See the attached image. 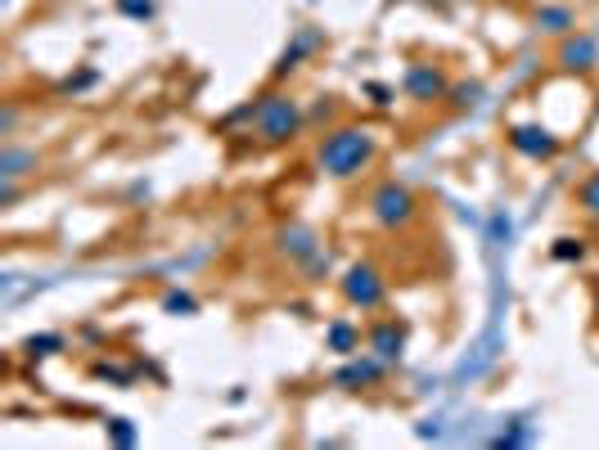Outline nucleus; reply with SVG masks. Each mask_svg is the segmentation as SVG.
I'll use <instances>...</instances> for the list:
<instances>
[{"instance_id": "obj_13", "label": "nucleus", "mask_w": 599, "mask_h": 450, "mask_svg": "<svg viewBox=\"0 0 599 450\" xmlns=\"http://www.w3.org/2000/svg\"><path fill=\"white\" fill-rule=\"evenodd\" d=\"M532 23H536V32H545V36L577 32V14H572V5H559V0H545V5L532 14Z\"/></svg>"}, {"instance_id": "obj_23", "label": "nucleus", "mask_w": 599, "mask_h": 450, "mask_svg": "<svg viewBox=\"0 0 599 450\" xmlns=\"http://www.w3.org/2000/svg\"><path fill=\"white\" fill-rule=\"evenodd\" d=\"M91 81H95V72L86 68V72H77V77H68V81H64V90H73V95H77V90H86Z\"/></svg>"}, {"instance_id": "obj_20", "label": "nucleus", "mask_w": 599, "mask_h": 450, "mask_svg": "<svg viewBox=\"0 0 599 450\" xmlns=\"http://www.w3.org/2000/svg\"><path fill=\"white\" fill-rule=\"evenodd\" d=\"M163 311H167V315H199V297H194V293H181V288H172V293H163Z\"/></svg>"}, {"instance_id": "obj_15", "label": "nucleus", "mask_w": 599, "mask_h": 450, "mask_svg": "<svg viewBox=\"0 0 599 450\" xmlns=\"http://www.w3.org/2000/svg\"><path fill=\"white\" fill-rule=\"evenodd\" d=\"M28 167H37V153H23V149H5V158H0V176L5 180H19V176H28Z\"/></svg>"}, {"instance_id": "obj_6", "label": "nucleus", "mask_w": 599, "mask_h": 450, "mask_svg": "<svg viewBox=\"0 0 599 450\" xmlns=\"http://www.w3.org/2000/svg\"><path fill=\"white\" fill-rule=\"evenodd\" d=\"M505 144L527 162H554L563 149V140L541 122H509L505 126Z\"/></svg>"}, {"instance_id": "obj_8", "label": "nucleus", "mask_w": 599, "mask_h": 450, "mask_svg": "<svg viewBox=\"0 0 599 450\" xmlns=\"http://www.w3.org/2000/svg\"><path fill=\"white\" fill-rule=\"evenodd\" d=\"M275 252L302 270L311 257H316V252H325V243H320V234L311 230V225L289 221V225H280V230H275Z\"/></svg>"}, {"instance_id": "obj_10", "label": "nucleus", "mask_w": 599, "mask_h": 450, "mask_svg": "<svg viewBox=\"0 0 599 450\" xmlns=\"http://www.w3.org/2000/svg\"><path fill=\"white\" fill-rule=\"evenodd\" d=\"M320 41H325V32L320 27H298L293 32V41L280 50V59H275V68H271V81H284V77H293V72L302 68V63L311 59V54L320 50Z\"/></svg>"}, {"instance_id": "obj_12", "label": "nucleus", "mask_w": 599, "mask_h": 450, "mask_svg": "<svg viewBox=\"0 0 599 450\" xmlns=\"http://www.w3.org/2000/svg\"><path fill=\"white\" fill-rule=\"evenodd\" d=\"M361 342H365V333L352 315H334V320L325 324V351H334V356H356Z\"/></svg>"}, {"instance_id": "obj_18", "label": "nucleus", "mask_w": 599, "mask_h": 450, "mask_svg": "<svg viewBox=\"0 0 599 450\" xmlns=\"http://www.w3.org/2000/svg\"><path fill=\"white\" fill-rule=\"evenodd\" d=\"M113 9L122 18H131V23H149L158 14V0H113Z\"/></svg>"}, {"instance_id": "obj_17", "label": "nucleus", "mask_w": 599, "mask_h": 450, "mask_svg": "<svg viewBox=\"0 0 599 450\" xmlns=\"http://www.w3.org/2000/svg\"><path fill=\"white\" fill-rule=\"evenodd\" d=\"M59 347H64V338H59V333H32V338L23 342V356L41 360V356H55Z\"/></svg>"}, {"instance_id": "obj_22", "label": "nucleus", "mask_w": 599, "mask_h": 450, "mask_svg": "<svg viewBox=\"0 0 599 450\" xmlns=\"http://www.w3.org/2000/svg\"><path fill=\"white\" fill-rule=\"evenodd\" d=\"M361 90L370 95V104H379V108H388L392 99H397V90H392L388 81H361Z\"/></svg>"}, {"instance_id": "obj_7", "label": "nucleus", "mask_w": 599, "mask_h": 450, "mask_svg": "<svg viewBox=\"0 0 599 450\" xmlns=\"http://www.w3.org/2000/svg\"><path fill=\"white\" fill-rule=\"evenodd\" d=\"M388 360H379L374 351H356V356H343V365L329 374V383L338 387V392H370V387H379L383 378H388Z\"/></svg>"}, {"instance_id": "obj_25", "label": "nucleus", "mask_w": 599, "mask_h": 450, "mask_svg": "<svg viewBox=\"0 0 599 450\" xmlns=\"http://www.w3.org/2000/svg\"><path fill=\"white\" fill-rule=\"evenodd\" d=\"M46 5H50V0H46Z\"/></svg>"}, {"instance_id": "obj_21", "label": "nucleus", "mask_w": 599, "mask_h": 450, "mask_svg": "<svg viewBox=\"0 0 599 450\" xmlns=\"http://www.w3.org/2000/svg\"><path fill=\"white\" fill-rule=\"evenodd\" d=\"M104 432H109V441H118V446H136L140 432L131 428V419H122V414H113L109 423H104Z\"/></svg>"}, {"instance_id": "obj_11", "label": "nucleus", "mask_w": 599, "mask_h": 450, "mask_svg": "<svg viewBox=\"0 0 599 450\" xmlns=\"http://www.w3.org/2000/svg\"><path fill=\"white\" fill-rule=\"evenodd\" d=\"M554 63H559L563 72H590L599 63V41L590 32L559 36V45H554Z\"/></svg>"}, {"instance_id": "obj_14", "label": "nucleus", "mask_w": 599, "mask_h": 450, "mask_svg": "<svg viewBox=\"0 0 599 450\" xmlns=\"http://www.w3.org/2000/svg\"><path fill=\"white\" fill-rule=\"evenodd\" d=\"M577 212L586 216V221H595L599 225V171H590V176H581V185H577Z\"/></svg>"}, {"instance_id": "obj_9", "label": "nucleus", "mask_w": 599, "mask_h": 450, "mask_svg": "<svg viewBox=\"0 0 599 450\" xmlns=\"http://www.w3.org/2000/svg\"><path fill=\"white\" fill-rule=\"evenodd\" d=\"M365 351H374L379 360L397 365L406 356V324L397 315H383V320H370L365 324Z\"/></svg>"}, {"instance_id": "obj_5", "label": "nucleus", "mask_w": 599, "mask_h": 450, "mask_svg": "<svg viewBox=\"0 0 599 450\" xmlns=\"http://www.w3.org/2000/svg\"><path fill=\"white\" fill-rule=\"evenodd\" d=\"M401 95L415 99V104H442V99L451 95V72L433 59L406 63V72H401Z\"/></svg>"}, {"instance_id": "obj_1", "label": "nucleus", "mask_w": 599, "mask_h": 450, "mask_svg": "<svg viewBox=\"0 0 599 450\" xmlns=\"http://www.w3.org/2000/svg\"><path fill=\"white\" fill-rule=\"evenodd\" d=\"M235 122H248V135H257V144L266 149H280V144H293L302 131H307V108L302 99H293L289 90H262L257 99H248L244 108L226 117V126Z\"/></svg>"}, {"instance_id": "obj_16", "label": "nucleus", "mask_w": 599, "mask_h": 450, "mask_svg": "<svg viewBox=\"0 0 599 450\" xmlns=\"http://www.w3.org/2000/svg\"><path fill=\"white\" fill-rule=\"evenodd\" d=\"M550 257L554 261H586V239L581 234H563V239H554V248H550Z\"/></svg>"}, {"instance_id": "obj_19", "label": "nucleus", "mask_w": 599, "mask_h": 450, "mask_svg": "<svg viewBox=\"0 0 599 450\" xmlns=\"http://www.w3.org/2000/svg\"><path fill=\"white\" fill-rule=\"evenodd\" d=\"M446 99H451V108L464 113V108H473L482 99V81H451V95Z\"/></svg>"}, {"instance_id": "obj_4", "label": "nucleus", "mask_w": 599, "mask_h": 450, "mask_svg": "<svg viewBox=\"0 0 599 450\" xmlns=\"http://www.w3.org/2000/svg\"><path fill=\"white\" fill-rule=\"evenodd\" d=\"M388 293H392L388 275H383L370 257L352 261V266L338 275V297H343V306H352V311H361V315L383 311V306H388Z\"/></svg>"}, {"instance_id": "obj_24", "label": "nucleus", "mask_w": 599, "mask_h": 450, "mask_svg": "<svg viewBox=\"0 0 599 450\" xmlns=\"http://www.w3.org/2000/svg\"><path fill=\"white\" fill-rule=\"evenodd\" d=\"M595 320H599V279H595Z\"/></svg>"}, {"instance_id": "obj_2", "label": "nucleus", "mask_w": 599, "mask_h": 450, "mask_svg": "<svg viewBox=\"0 0 599 450\" xmlns=\"http://www.w3.org/2000/svg\"><path fill=\"white\" fill-rule=\"evenodd\" d=\"M379 158V131L365 122H334L316 144V167L329 180H356Z\"/></svg>"}, {"instance_id": "obj_3", "label": "nucleus", "mask_w": 599, "mask_h": 450, "mask_svg": "<svg viewBox=\"0 0 599 450\" xmlns=\"http://www.w3.org/2000/svg\"><path fill=\"white\" fill-rule=\"evenodd\" d=\"M365 212L379 230L397 234V230H410L419 221V194L406 185V180H379L365 198Z\"/></svg>"}]
</instances>
